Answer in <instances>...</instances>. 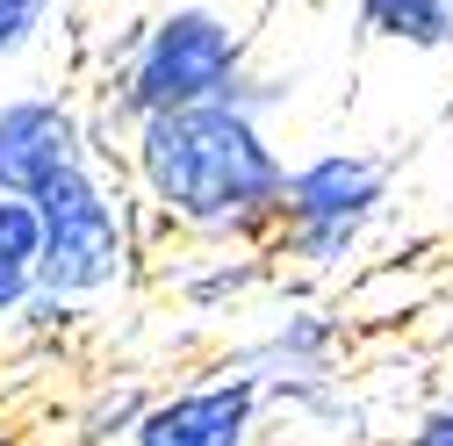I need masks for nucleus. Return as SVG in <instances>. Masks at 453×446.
Here are the masks:
<instances>
[{"instance_id":"obj_13","label":"nucleus","mask_w":453,"mask_h":446,"mask_svg":"<svg viewBox=\"0 0 453 446\" xmlns=\"http://www.w3.org/2000/svg\"><path fill=\"white\" fill-rule=\"evenodd\" d=\"M0 259H15V266L36 259V202L8 195V188H0Z\"/></svg>"},{"instance_id":"obj_15","label":"nucleus","mask_w":453,"mask_h":446,"mask_svg":"<svg viewBox=\"0 0 453 446\" xmlns=\"http://www.w3.org/2000/svg\"><path fill=\"white\" fill-rule=\"evenodd\" d=\"M403 446H453V396H439L418 425H411V439Z\"/></svg>"},{"instance_id":"obj_9","label":"nucleus","mask_w":453,"mask_h":446,"mask_svg":"<svg viewBox=\"0 0 453 446\" xmlns=\"http://www.w3.org/2000/svg\"><path fill=\"white\" fill-rule=\"evenodd\" d=\"M374 43L418 50V58H446L453 50V0H338Z\"/></svg>"},{"instance_id":"obj_8","label":"nucleus","mask_w":453,"mask_h":446,"mask_svg":"<svg viewBox=\"0 0 453 446\" xmlns=\"http://www.w3.org/2000/svg\"><path fill=\"white\" fill-rule=\"evenodd\" d=\"M165 281H173L180 310H195V317H238L273 281V252L266 245H202V259H188Z\"/></svg>"},{"instance_id":"obj_14","label":"nucleus","mask_w":453,"mask_h":446,"mask_svg":"<svg viewBox=\"0 0 453 446\" xmlns=\"http://www.w3.org/2000/svg\"><path fill=\"white\" fill-rule=\"evenodd\" d=\"M29 288H36V273L15 266V259H0V339H8V324H15V310H22Z\"/></svg>"},{"instance_id":"obj_1","label":"nucleus","mask_w":453,"mask_h":446,"mask_svg":"<svg viewBox=\"0 0 453 446\" xmlns=\"http://www.w3.org/2000/svg\"><path fill=\"white\" fill-rule=\"evenodd\" d=\"M123 165H130V202L144 223L195 245H266L288 151L273 144L259 116H238L223 101L165 108V116L123 123Z\"/></svg>"},{"instance_id":"obj_7","label":"nucleus","mask_w":453,"mask_h":446,"mask_svg":"<svg viewBox=\"0 0 453 446\" xmlns=\"http://www.w3.org/2000/svg\"><path fill=\"white\" fill-rule=\"evenodd\" d=\"M346 360V317L324 310V303H280L245 346L223 353V367L252 374L259 388L273 381H310V374H338Z\"/></svg>"},{"instance_id":"obj_4","label":"nucleus","mask_w":453,"mask_h":446,"mask_svg":"<svg viewBox=\"0 0 453 446\" xmlns=\"http://www.w3.org/2000/svg\"><path fill=\"white\" fill-rule=\"evenodd\" d=\"M388 202H395V173L381 151H353V144L310 151L280 181L266 252L296 273H346L367 252V238L381 231Z\"/></svg>"},{"instance_id":"obj_12","label":"nucleus","mask_w":453,"mask_h":446,"mask_svg":"<svg viewBox=\"0 0 453 446\" xmlns=\"http://www.w3.org/2000/svg\"><path fill=\"white\" fill-rule=\"evenodd\" d=\"M58 8L65 0H0V73L22 65L29 50L58 29Z\"/></svg>"},{"instance_id":"obj_2","label":"nucleus","mask_w":453,"mask_h":446,"mask_svg":"<svg viewBox=\"0 0 453 446\" xmlns=\"http://www.w3.org/2000/svg\"><path fill=\"white\" fill-rule=\"evenodd\" d=\"M259 22L266 0H173V8H158L116 43V65L101 87L108 116L137 123V116H165V108L216 101L259 50Z\"/></svg>"},{"instance_id":"obj_10","label":"nucleus","mask_w":453,"mask_h":446,"mask_svg":"<svg viewBox=\"0 0 453 446\" xmlns=\"http://www.w3.org/2000/svg\"><path fill=\"white\" fill-rule=\"evenodd\" d=\"M144 404H151V381H137V374L94 381L80 396V411H73V446H130Z\"/></svg>"},{"instance_id":"obj_11","label":"nucleus","mask_w":453,"mask_h":446,"mask_svg":"<svg viewBox=\"0 0 453 446\" xmlns=\"http://www.w3.org/2000/svg\"><path fill=\"white\" fill-rule=\"evenodd\" d=\"M80 324H87V303L50 296V288H29L22 310H15V324H8V339H15V346H65Z\"/></svg>"},{"instance_id":"obj_3","label":"nucleus","mask_w":453,"mask_h":446,"mask_svg":"<svg viewBox=\"0 0 453 446\" xmlns=\"http://www.w3.org/2000/svg\"><path fill=\"white\" fill-rule=\"evenodd\" d=\"M36 288L73 296V303H108L137 281L144 259V216L130 202V188L108 173V158L65 165L58 181H43L36 195Z\"/></svg>"},{"instance_id":"obj_6","label":"nucleus","mask_w":453,"mask_h":446,"mask_svg":"<svg viewBox=\"0 0 453 446\" xmlns=\"http://www.w3.org/2000/svg\"><path fill=\"white\" fill-rule=\"evenodd\" d=\"M101 158V130L65 87H22L0 94V188L36 195L43 181H58L65 165Z\"/></svg>"},{"instance_id":"obj_5","label":"nucleus","mask_w":453,"mask_h":446,"mask_svg":"<svg viewBox=\"0 0 453 446\" xmlns=\"http://www.w3.org/2000/svg\"><path fill=\"white\" fill-rule=\"evenodd\" d=\"M266 439V396L238 367H209L195 381L151 388V404L130 432V446H259Z\"/></svg>"}]
</instances>
